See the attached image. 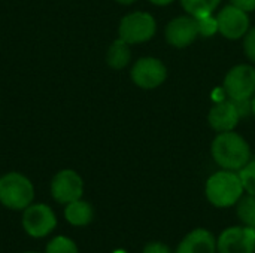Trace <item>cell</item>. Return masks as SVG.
<instances>
[{"mask_svg": "<svg viewBox=\"0 0 255 253\" xmlns=\"http://www.w3.org/2000/svg\"><path fill=\"white\" fill-rule=\"evenodd\" d=\"M164 36L167 43L175 48H185L191 45L199 36L196 18L191 15L176 16L167 24Z\"/></svg>", "mask_w": 255, "mask_h": 253, "instance_id": "11", "label": "cell"}, {"mask_svg": "<svg viewBox=\"0 0 255 253\" xmlns=\"http://www.w3.org/2000/svg\"><path fill=\"white\" fill-rule=\"evenodd\" d=\"M130 46L131 45H128L123 39H115L106 51V64L112 70H123L124 67H127L131 61Z\"/></svg>", "mask_w": 255, "mask_h": 253, "instance_id": "15", "label": "cell"}, {"mask_svg": "<svg viewBox=\"0 0 255 253\" xmlns=\"http://www.w3.org/2000/svg\"><path fill=\"white\" fill-rule=\"evenodd\" d=\"M251 110H253V113H254V116H255V94H254V97L251 98Z\"/></svg>", "mask_w": 255, "mask_h": 253, "instance_id": "26", "label": "cell"}, {"mask_svg": "<svg viewBox=\"0 0 255 253\" xmlns=\"http://www.w3.org/2000/svg\"><path fill=\"white\" fill-rule=\"evenodd\" d=\"M34 185L25 174L9 171L0 176V204L13 212H22L34 203Z\"/></svg>", "mask_w": 255, "mask_h": 253, "instance_id": "3", "label": "cell"}, {"mask_svg": "<svg viewBox=\"0 0 255 253\" xmlns=\"http://www.w3.org/2000/svg\"><path fill=\"white\" fill-rule=\"evenodd\" d=\"M223 88L229 100H251L255 94V69L250 64H238L232 67L224 78Z\"/></svg>", "mask_w": 255, "mask_h": 253, "instance_id": "6", "label": "cell"}, {"mask_svg": "<svg viewBox=\"0 0 255 253\" xmlns=\"http://www.w3.org/2000/svg\"><path fill=\"white\" fill-rule=\"evenodd\" d=\"M175 253H217V239L211 231L197 228L181 240Z\"/></svg>", "mask_w": 255, "mask_h": 253, "instance_id": "13", "label": "cell"}, {"mask_svg": "<svg viewBox=\"0 0 255 253\" xmlns=\"http://www.w3.org/2000/svg\"><path fill=\"white\" fill-rule=\"evenodd\" d=\"M155 18L143 10H136L124 15L118 25V37L128 45L145 43L155 36Z\"/></svg>", "mask_w": 255, "mask_h": 253, "instance_id": "4", "label": "cell"}, {"mask_svg": "<svg viewBox=\"0 0 255 253\" xmlns=\"http://www.w3.org/2000/svg\"><path fill=\"white\" fill-rule=\"evenodd\" d=\"M218 253H255V228L242 225L224 230L217 239Z\"/></svg>", "mask_w": 255, "mask_h": 253, "instance_id": "9", "label": "cell"}, {"mask_svg": "<svg viewBox=\"0 0 255 253\" xmlns=\"http://www.w3.org/2000/svg\"><path fill=\"white\" fill-rule=\"evenodd\" d=\"M131 82L142 89H155L167 78V69L164 63L155 57L139 58L130 70Z\"/></svg>", "mask_w": 255, "mask_h": 253, "instance_id": "8", "label": "cell"}, {"mask_svg": "<svg viewBox=\"0 0 255 253\" xmlns=\"http://www.w3.org/2000/svg\"><path fill=\"white\" fill-rule=\"evenodd\" d=\"M45 253H79V249L72 239L66 236H57L48 242Z\"/></svg>", "mask_w": 255, "mask_h": 253, "instance_id": "18", "label": "cell"}, {"mask_svg": "<svg viewBox=\"0 0 255 253\" xmlns=\"http://www.w3.org/2000/svg\"><path fill=\"white\" fill-rule=\"evenodd\" d=\"M142 253H172L170 248L164 243H160V242H152V243H148Z\"/></svg>", "mask_w": 255, "mask_h": 253, "instance_id": "22", "label": "cell"}, {"mask_svg": "<svg viewBox=\"0 0 255 253\" xmlns=\"http://www.w3.org/2000/svg\"><path fill=\"white\" fill-rule=\"evenodd\" d=\"M214 161L224 170L239 171L251 161L248 142L235 131L218 133L211 146Z\"/></svg>", "mask_w": 255, "mask_h": 253, "instance_id": "1", "label": "cell"}, {"mask_svg": "<svg viewBox=\"0 0 255 253\" xmlns=\"http://www.w3.org/2000/svg\"><path fill=\"white\" fill-rule=\"evenodd\" d=\"M64 219L72 227H87L94 219V209L88 201L82 198L75 200L64 206Z\"/></svg>", "mask_w": 255, "mask_h": 253, "instance_id": "14", "label": "cell"}, {"mask_svg": "<svg viewBox=\"0 0 255 253\" xmlns=\"http://www.w3.org/2000/svg\"><path fill=\"white\" fill-rule=\"evenodd\" d=\"M244 185L239 173L232 170H220L214 173L205 186V194L208 201L220 209L232 207L244 195Z\"/></svg>", "mask_w": 255, "mask_h": 253, "instance_id": "2", "label": "cell"}, {"mask_svg": "<svg viewBox=\"0 0 255 253\" xmlns=\"http://www.w3.org/2000/svg\"><path fill=\"white\" fill-rule=\"evenodd\" d=\"M196 22L199 34L203 37H212L214 34L218 33V19L212 13L196 18Z\"/></svg>", "mask_w": 255, "mask_h": 253, "instance_id": "19", "label": "cell"}, {"mask_svg": "<svg viewBox=\"0 0 255 253\" xmlns=\"http://www.w3.org/2000/svg\"><path fill=\"white\" fill-rule=\"evenodd\" d=\"M152 4H157V6H167L170 3H173L175 0H149Z\"/></svg>", "mask_w": 255, "mask_h": 253, "instance_id": "24", "label": "cell"}, {"mask_svg": "<svg viewBox=\"0 0 255 253\" xmlns=\"http://www.w3.org/2000/svg\"><path fill=\"white\" fill-rule=\"evenodd\" d=\"M24 253H40V252H24Z\"/></svg>", "mask_w": 255, "mask_h": 253, "instance_id": "28", "label": "cell"}, {"mask_svg": "<svg viewBox=\"0 0 255 253\" xmlns=\"http://www.w3.org/2000/svg\"><path fill=\"white\" fill-rule=\"evenodd\" d=\"M239 119H241V113L235 101L232 100L218 101L215 106H212L208 115L209 125L218 133L233 131L236 125L239 124Z\"/></svg>", "mask_w": 255, "mask_h": 253, "instance_id": "12", "label": "cell"}, {"mask_svg": "<svg viewBox=\"0 0 255 253\" xmlns=\"http://www.w3.org/2000/svg\"><path fill=\"white\" fill-rule=\"evenodd\" d=\"M21 225L31 239H43L57 228V215L45 203H31L22 210Z\"/></svg>", "mask_w": 255, "mask_h": 253, "instance_id": "5", "label": "cell"}, {"mask_svg": "<svg viewBox=\"0 0 255 253\" xmlns=\"http://www.w3.org/2000/svg\"><path fill=\"white\" fill-rule=\"evenodd\" d=\"M51 197L58 204H69L75 200L82 198L84 195V179L73 169L58 170L49 183Z\"/></svg>", "mask_w": 255, "mask_h": 253, "instance_id": "7", "label": "cell"}, {"mask_svg": "<svg viewBox=\"0 0 255 253\" xmlns=\"http://www.w3.org/2000/svg\"><path fill=\"white\" fill-rule=\"evenodd\" d=\"M244 51L247 57L255 63V27L250 28L248 33L244 36Z\"/></svg>", "mask_w": 255, "mask_h": 253, "instance_id": "21", "label": "cell"}, {"mask_svg": "<svg viewBox=\"0 0 255 253\" xmlns=\"http://www.w3.org/2000/svg\"><path fill=\"white\" fill-rule=\"evenodd\" d=\"M232 4L244 9L245 12H253L255 10V0H230Z\"/></svg>", "mask_w": 255, "mask_h": 253, "instance_id": "23", "label": "cell"}, {"mask_svg": "<svg viewBox=\"0 0 255 253\" xmlns=\"http://www.w3.org/2000/svg\"><path fill=\"white\" fill-rule=\"evenodd\" d=\"M220 3L221 0H181V4L185 9V12L194 18L214 13Z\"/></svg>", "mask_w": 255, "mask_h": 253, "instance_id": "16", "label": "cell"}, {"mask_svg": "<svg viewBox=\"0 0 255 253\" xmlns=\"http://www.w3.org/2000/svg\"><path fill=\"white\" fill-rule=\"evenodd\" d=\"M117 3H120V4H124V6H128V4H133L136 0H115Z\"/></svg>", "mask_w": 255, "mask_h": 253, "instance_id": "25", "label": "cell"}, {"mask_svg": "<svg viewBox=\"0 0 255 253\" xmlns=\"http://www.w3.org/2000/svg\"><path fill=\"white\" fill-rule=\"evenodd\" d=\"M218 31L230 40H238L244 37L250 30V16L244 9L229 4L220 10L217 15Z\"/></svg>", "mask_w": 255, "mask_h": 253, "instance_id": "10", "label": "cell"}, {"mask_svg": "<svg viewBox=\"0 0 255 253\" xmlns=\"http://www.w3.org/2000/svg\"><path fill=\"white\" fill-rule=\"evenodd\" d=\"M114 253H127V252H124V251H115Z\"/></svg>", "mask_w": 255, "mask_h": 253, "instance_id": "27", "label": "cell"}, {"mask_svg": "<svg viewBox=\"0 0 255 253\" xmlns=\"http://www.w3.org/2000/svg\"><path fill=\"white\" fill-rule=\"evenodd\" d=\"M239 177L242 180L247 194L255 197V160L250 161L244 169L239 170Z\"/></svg>", "mask_w": 255, "mask_h": 253, "instance_id": "20", "label": "cell"}, {"mask_svg": "<svg viewBox=\"0 0 255 253\" xmlns=\"http://www.w3.org/2000/svg\"><path fill=\"white\" fill-rule=\"evenodd\" d=\"M238 218L241 222L247 227L255 228V197L254 195H242V198L238 201Z\"/></svg>", "mask_w": 255, "mask_h": 253, "instance_id": "17", "label": "cell"}]
</instances>
